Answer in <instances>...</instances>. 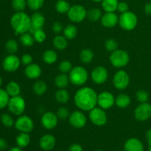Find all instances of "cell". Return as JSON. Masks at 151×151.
I'll return each mask as SVG.
<instances>
[{
	"mask_svg": "<svg viewBox=\"0 0 151 151\" xmlns=\"http://www.w3.org/2000/svg\"><path fill=\"white\" fill-rule=\"evenodd\" d=\"M1 121L2 125L4 126L7 127V128H11L12 126L15 125V122L13 120V117L10 115L7 114H3L1 115Z\"/></svg>",
	"mask_w": 151,
	"mask_h": 151,
	"instance_id": "obj_42",
	"label": "cell"
},
{
	"mask_svg": "<svg viewBox=\"0 0 151 151\" xmlns=\"http://www.w3.org/2000/svg\"><path fill=\"white\" fill-rule=\"evenodd\" d=\"M125 151H145V147L141 140L137 138H130L124 145Z\"/></svg>",
	"mask_w": 151,
	"mask_h": 151,
	"instance_id": "obj_20",
	"label": "cell"
},
{
	"mask_svg": "<svg viewBox=\"0 0 151 151\" xmlns=\"http://www.w3.org/2000/svg\"><path fill=\"white\" fill-rule=\"evenodd\" d=\"M148 151H151V145H149V148H148Z\"/></svg>",
	"mask_w": 151,
	"mask_h": 151,
	"instance_id": "obj_56",
	"label": "cell"
},
{
	"mask_svg": "<svg viewBox=\"0 0 151 151\" xmlns=\"http://www.w3.org/2000/svg\"><path fill=\"white\" fill-rule=\"evenodd\" d=\"M69 122L73 128L80 129L85 127L87 119L86 115L81 111H75L72 114H70Z\"/></svg>",
	"mask_w": 151,
	"mask_h": 151,
	"instance_id": "obj_15",
	"label": "cell"
},
{
	"mask_svg": "<svg viewBox=\"0 0 151 151\" xmlns=\"http://www.w3.org/2000/svg\"><path fill=\"white\" fill-rule=\"evenodd\" d=\"M56 139L55 137L51 134H44L39 139V146L42 150L49 151L54 148L55 145Z\"/></svg>",
	"mask_w": 151,
	"mask_h": 151,
	"instance_id": "obj_19",
	"label": "cell"
},
{
	"mask_svg": "<svg viewBox=\"0 0 151 151\" xmlns=\"http://www.w3.org/2000/svg\"><path fill=\"white\" fill-rule=\"evenodd\" d=\"M87 10L81 4H75L71 6L67 13L69 20L75 23H81L87 17Z\"/></svg>",
	"mask_w": 151,
	"mask_h": 151,
	"instance_id": "obj_7",
	"label": "cell"
},
{
	"mask_svg": "<svg viewBox=\"0 0 151 151\" xmlns=\"http://www.w3.org/2000/svg\"><path fill=\"white\" fill-rule=\"evenodd\" d=\"M69 91L65 88H59L58 91H56L55 94V98L58 103L60 104H65L69 100Z\"/></svg>",
	"mask_w": 151,
	"mask_h": 151,
	"instance_id": "obj_27",
	"label": "cell"
},
{
	"mask_svg": "<svg viewBox=\"0 0 151 151\" xmlns=\"http://www.w3.org/2000/svg\"><path fill=\"white\" fill-rule=\"evenodd\" d=\"M41 123L45 129L52 130L58 125V117L56 114L52 111H47L41 116Z\"/></svg>",
	"mask_w": 151,
	"mask_h": 151,
	"instance_id": "obj_16",
	"label": "cell"
},
{
	"mask_svg": "<svg viewBox=\"0 0 151 151\" xmlns=\"http://www.w3.org/2000/svg\"><path fill=\"white\" fill-rule=\"evenodd\" d=\"M7 108L13 114L21 116L23 114L26 109V103L24 99L20 95L10 97Z\"/></svg>",
	"mask_w": 151,
	"mask_h": 151,
	"instance_id": "obj_6",
	"label": "cell"
},
{
	"mask_svg": "<svg viewBox=\"0 0 151 151\" xmlns=\"http://www.w3.org/2000/svg\"><path fill=\"white\" fill-rule=\"evenodd\" d=\"M52 29L53 32L55 33H60L61 31L63 30V26L61 22H55L52 25Z\"/></svg>",
	"mask_w": 151,
	"mask_h": 151,
	"instance_id": "obj_48",
	"label": "cell"
},
{
	"mask_svg": "<svg viewBox=\"0 0 151 151\" xmlns=\"http://www.w3.org/2000/svg\"><path fill=\"white\" fill-rule=\"evenodd\" d=\"M134 116L139 122H144L151 117V105L148 103H140L134 110Z\"/></svg>",
	"mask_w": 151,
	"mask_h": 151,
	"instance_id": "obj_12",
	"label": "cell"
},
{
	"mask_svg": "<svg viewBox=\"0 0 151 151\" xmlns=\"http://www.w3.org/2000/svg\"><path fill=\"white\" fill-rule=\"evenodd\" d=\"M95 151H104V150H95Z\"/></svg>",
	"mask_w": 151,
	"mask_h": 151,
	"instance_id": "obj_57",
	"label": "cell"
},
{
	"mask_svg": "<svg viewBox=\"0 0 151 151\" xmlns=\"http://www.w3.org/2000/svg\"><path fill=\"white\" fill-rule=\"evenodd\" d=\"M138 24V18L137 15L131 11H127L121 13L119 16V24L124 30L131 31L136 28Z\"/></svg>",
	"mask_w": 151,
	"mask_h": 151,
	"instance_id": "obj_4",
	"label": "cell"
},
{
	"mask_svg": "<svg viewBox=\"0 0 151 151\" xmlns=\"http://www.w3.org/2000/svg\"><path fill=\"white\" fill-rule=\"evenodd\" d=\"M63 35L67 38V40H72L77 36L78 29L74 24H68L63 28Z\"/></svg>",
	"mask_w": 151,
	"mask_h": 151,
	"instance_id": "obj_33",
	"label": "cell"
},
{
	"mask_svg": "<svg viewBox=\"0 0 151 151\" xmlns=\"http://www.w3.org/2000/svg\"><path fill=\"white\" fill-rule=\"evenodd\" d=\"M97 92L90 87L79 88L74 96L75 104L81 111H89L97 105Z\"/></svg>",
	"mask_w": 151,
	"mask_h": 151,
	"instance_id": "obj_1",
	"label": "cell"
},
{
	"mask_svg": "<svg viewBox=\"0 0 151 151\" xmlns=\"http://www.w3.org/2000/svg\"><path fill=\"white\" fill-rule=\"evenodd\" d=\"M20 42L24 47H30L35 43V40H34L33 35L32 34H31L30 32H27L24 33H22L20 35Z\"/></svg>",
	"mask_w": 151,
	"mask_h": 151,
	"instance_id": "obj_32",
	"label": "cell"
},
{
	"mask_svg": "<svg viewBox=\"0 0 151 151\" xmlns=\"http://www.w3.org/2000/svg\"><path fill=\"white\" fill-rule=\"evenodd\" d=\"M69 80L70 83L75 86H81L87 82L88 78V74L86 69L81 66L72 68L69 72Z\"/></svg>",
	"mask_w": 151,
	"mask_h": 151,
	"instance_id": "obj_3",
	"label": "cell"
},
{
	"mask_svg": "<svg viewBox=\"0 0 151 151\" xmlns=\"http://www.w3.org/2000/svg\"><path fill=\"white\" fill-rule=\"evenodd\" d=\"M115 104V97L109 91H102L97 97V105L104 110L111 109Z\"/></svg>",
	"mask_w": 151,
	"mask_h": 151,
	"instance_id": "obj_14",
	"label": "cell"
},
{
	"mask_svg": "<svg viewBox=\"0 0 151 151\" xmlns=\"http://www.w3.org/2000/svg\"><path fill=\"white\" fill-rule=\"evenodd\" d=\"M7 148V142L4 139L0 138V150H5Z\"/></svg>",
	"mask_w": 151,
	"mask_h": 151,
	"instance_id": "obj_50",
	"label": "cell"
},
{
	"mask_svg": "<svg viewBox=\"0 0 151 151\" xmlns=\"http://www.w3.org/2000/svg\"><path fill=\"white\" fill-rule=\"evenodd\" d=\"M91 78L94 83L101 85L107 81L109 78V72L104 66H98L91 71Z\"/></svg>",
	"mask_w": 151,
	"mask_h": 151,
	"instance_id": "obj_13",
	"label": "cell"
},
{
	"mask_svg": "<svg viewBox=\"0 0 151 151\" xmlns=\"http://www.w3.org/2000/svg\"><path fill=\"white\" fill-rule=\"evenodd\" d=\"M45 0H27V6L30 10L37 11L41 8Z\"/></svg>",
	"mask_w": 151,
	"mask_h": 151,
	"instance_id": "obj_39",
	"label": "cell"
},
{
	"mask_svg": "<svg viewBox=\"0 0 151 151\" xmlns=\"http://www.w3.org/2000/svg\"><path fill=\"white\" fill-rule=\"evenodd\" d=\"M105 48L110 52H113L118 49V43L114 38H109L105 42Z\"/></svg>",
	"mask_w": 151,
	"mask_h": 151,
	"instance_id": "obj_40",
	"label": "cell"
},
{
	"mask_svg": "<svg viewBox=\"0 0 151 151\" xmlns=\"http://www.w3.org/2000/svg\"><path fill=\"white\" fill-rule=\"evenodd\" d=\"M15 128L20 132L30 133L34 129V122L29 116L21 115L15 122Z\"/></svg>",
	"mask_w": 151,
	"mask_h": 151,
	"instance_id": "obj_10",
	"label": "cell"
},
{
	"mask_svg": "<svg viewBox=\"0 0 151 151\" xmlns=\"http://www.w3.org/2000/svg\"><path fill=\"white\" fill-rule=\"evenodd\" d=\"M70 83L69 77L66 74L60 73L55 78V84L58 88H65Z\"/></svg>",
	"mask_w": 151,
	"mask_h": 151,
	"instance_id": "obj_23",
	"label": "cell"
},
{
	"mask_svg": "<svg viewBox=\"0 0 151 151\" xmlns=\"http://www.w3.org/2000/svg\"><path fill=\"white\" fill-rule=\"evenodd\" d=\"M111 63L116 68H123L128 64L130 61L129 54L122 50H116L111 53L109 57Z\"/></svg>",
	"mask_w": 151,
	"mask_h": 151,
	"instance_id": "obj_5",
	"label": "cell"
},
{
	"mask_svg": "<svg viewBox=\"0 0 151 151\" xmlns=\"http://www.w3.org/2000/svg\"><path fill=\"white\" fill-rule=\"evenodd\" d=\"M69 151H83V149L81 145L75 143L71 145L70 147H69Z\"/></svg>",
	"mask_w": 151,
	"mask_h": 151,
	"instance_id": "obj_49",
	"label": "cell"
},
{
	"mask_svg": "<svg viewBox=\"0 0 151 151\" xmlns=\"http://www.w3.org/2000/svg\"><path fill=\"white\" fill-rule=\"evenodd\" d=\"M102 12L99 8H91L87 12V17L91 22H96L102 18Z\"/></svg>",
	"mask_w": 151,
	"mask_h": 151,
	"instance_id": "obj_35",
	"label": "cell"
},
{
	"mask_svg": "<svg viewBox=\"0 0 151 151\" xmlns=\"http://www.w3.org/2000/svg\"><path fill=\"white\" fill-rule=\"evenodd\" d=\"M6 50L10 54H15L18 51L19 49V44L17 41L14 39H10L6 42L5 44Z\"/></svg>",
	"mask_w": 151,
	"mask_h": 151,
	"instance_id": "obj_38",
	"label": "cell"
},
{
	"mask_svg": "<svg viewBox=\"0 0 151 151\" xmlns=\"http://www.w3.org/2000/svg\"><path fill=\"white\" fill-rule=\"evenodd\" d=\"M21 63L25 66H28L32 63V57L29 54H24L21 58Z\"/></svg>",
	"mask_w": 151,
	"mask_h": 151,
	"instance_id": "obj_46",
	"label": "cell"
},
{
	"mask_svg": "<svg viewBox=\"0 0 151 151\" xmlns=\"http://www.w3.org/2000/svg\"><path fill=\"white\" fill-rule=\"evenodd\" d=\"M118 4V0H103L102 1V7L107 13H115L117 10Z\"/></svg>",
	"mask_w": 151,
	"mask_h": 151,
	"instance_id": "obj_28",
	"label": "cell"
},
{
	"mask_svg": "<svg viewBox=\"0 0 151 151\" xmlns=\"http://www.w3.org/2000/svg\"><path fill=\"white\" fill-rule=\"evenodd\" d=\"M10 100V96L6 90L0 88V110L7 107Z\"/></svg>",
	"mask_w": 151,
	"mask_h": 151,
	"instance_id": "obj_37",
	"label": "cell"
},
{
	"mask_svg": "<svg viewBox=\"0 0 151 151\" xmlns=\"http://www.w3.org/2000/svg\"><path fill=\"white\" fill-rule=\"evenodd\" d=\"M6 91L9 94L10 97H16L19 96L21 92V87L15 81H10L6 86Z\"/></svg>",
	"mask_w": 151,
	"mask_h": 151,
	"instance_id": "obj_30",
	"label": "cell"
},
{
	"mask_svg": "<svg viewBox=\"0 0 151 151\" xmlns=\"http://www.w3.org/2000/svg\"><path fill=\"white\" fill-rule=\"evenodd\" d=\"M12 7L16 12L24 11L27 6V0H12Z\"/></svg>",
	"mask_w": 151,
	"mask_h": 151,
	"instance_id": "obj_36",
	"label": "cell"
},
{
	"mask_svg": "<svg viewBox=\"0 0 151 151\" xmlns=\"http://www.w3.org/2000/svg\"><path fill=\"white\" fill-rule=\"evenodd\" d=\"M128 10H129V6H128V3H126L125 1H120V2H119L117 7V10L119 13H125V12L128 11Z\"/></svg>",
	"mask_w": 151,
	"mask_h": 151,
	"instance_id": "obj_47",
	"label": "cell"
},
{
	"mask_svg": "<svg viewBox=\"0 0 151 151\" xmlns=\"http://www.w3.org/2000/svg\"><path fill=\"white\" fill-rule=\"evenodd\" d=\"M31 20V27L29 29V32L31 34L33 33L37 29H42L44 27V23H45V18L44 16L40 12H35L32 13V16H30Z\"/></svg>",
	"mask_w": 151,
	"mask_h": 151,
	"instance_id": "obj_17",
	"label": "cell"
},
{
	"mask_svg": "<svg viewBox=\"0 0 151 151\" xmlns=\"http://www.w3.org/2000/svg\"><path fill=\"white\" fill-rule=\"evenodd\" d=\"M53 46L58 50H63L67 47L68 41L67 38L64 35H56L52 41Z\"/></svg>",
	"mask_w": 151,
	"mask_h": 151,
	"instance_id": "obj_26",
	"label": "cell"
},
{
	"mask_svg": "<svg viewBox=\"0 0 151 151\" xmlns=\"http://www.w3.org/2000/svg\"><path fill=\"white\" fill-rule=\"evenodd\" d=\"M88 117L91 123L96 126H103L107 123V114L104 109L100 107H95L89 111Z\"/></svg>",
	"mask_w": 151,
	"mask_h": 151,
	"instance_id": "obj_8",
	"label": "cell"
},
{
	"mask_svg": "<svg viewBox=\"0 0 151 151\" xmlns=\"http://www.w3.org/2000/svg\"><path fill=\"white\" fill-rule=\"evenodd\" d=\"M10 25L16 35L29 32L31 27L30 16L24 11L16 12L10 19Z\"/></svg>",
	"mask_w": 151,
	"mask_h": 151,
	"instance_id": "obj_2",
	"label": "cell"
},
{
	"mask_svg": "<svg viewBox=\"0 0 151 151\" xmlns=\"http://www.w3.org/2000/svg\"><path fill=\"white\" fill-rule=\"evenodd\" d=\"M16 143L21 148L27 147L30 143V137L28 133L21 132L16 138Z\"/></svg>",
	"mask_w": 151,
	"mask_h": 151,
	"instance_id": "obj_24",
	"label": "cell"
},
{
	"mask_svg": "<svg viewBox=\"0 0 151 151\" xmlns=\"http://www.w3.org/2000/svg\"><path fill=\"white\" fill-rule=\"evenodd\" d=\"M144 11L146 14L151 15V2H148L145 5Z\"/></svg>",
	"mask_w": 151,
	"mask_h": 151,
	"instance_id": "obj_51",
	"label": "cell"
},
{
	"mask_svg": "<svg viewBox=\"0 0 151 151\" xmlns=\"http://www.w3.org/2000/svg\"><path fill=\"white\" fill-rule=\"evenodd\" d=\"M137 100L141 103H147V100H149V94L145 90H139L137 91L136 94Z\"/></svg>",
	"mask_w": 151,
	"mask_h": 151,
	"instance_id": "obj_44",
	"label": "cell"
},
{
	"mask_svg": "<svg viewBox=\"0 0 151 151\" xmlns=\"http://www.w3.org/2000/svg\"><path fill=\"white\" fill-rule=\"evenodd\" d=\"M47 90V85L44 81H38L32 86V91L35 94L38 96H41L45 94Z\"/></svg>",
	"mask_w": 151,
	"mask_h": 151,
	"instance_id": "obj_31",
	"label": "cell"
},
{
	"mask_svg": "<svg viewBox=\"0 0 151 151\" xmlns=\"http://www.w3.org/2000/svg\"><path fill=\"white\" fill-rule=\"evenodd\" d=\"M41 72H42V70H41V66L35 63H32L27 66L24 69V74L27 78L32 80L39 78L41 75Z\"/></svg>",
	"mask_w": 151,
	"mask_h": 151,
	"instance_id": "obj_21",
	"label": "cell"
},
{
	"mask_svg": "<svg viewBox=\"0 0 151 151\" xmlns=\"http://www.w3.org/2000/svg\"><path fill=\"white\" fill-rule=\"evenodd\" d=\"M58 69L61 73H69L72 69V63H71L70 61H69V60H63V61L60 62V64H59Z\"/></svg>",
	"mask_w": 151,
	"mask_h": 151,
	"instance_id": "obj_43",
	"label": "cell"
},
{
	"mask_svg": "<svg viewBox=\"0 0 151 151\" xmlns=\"http://www.w3.org/2000/svg\"><path fill=\"white\" fill-rule=\"evenodd\" d=\"M56 115L58 117V119H66L69 117L70 116V113H69V110L66 107H60L57 110L56 112Z\"/></svg>",
	"mask_w": 151,
	"mask_h": 151,
	"instance_id": "obj_45",
	"label": "cell"
},
{
	"mask_svg": "<svg viewBox=\"0 0 151 151\" xmlns=\"http://www.w3.org/2000/svg\"><path fill=\"white\" fill-rule=\"evenodd\" d=\"M9 151H23L21 147H19V146H16V147H13L12 148H10Z\"/></svg>",
	"mask_w": 151,
	"mask_h": 151,
	"instance_id": "obj_53",
	"label": "cell"
},
{
	"mask_svg": "<svg viewBox=\"0 0 151 151\" xmlns=\"http://www.w3.org/2000/svg\"><path fill=\"white\" fill-rule=\"evenodd\" d=\"M101 24L106 28H113L119 24V16L115 13H107L102 16Z\"/></svg>",
	"mask_w": 151,
	"mask_h": 151,
	"instance_id": "obj_18",
	"label": "cell"
},
{
	"mask_svg": "<svg viewBox=\"0 0 151 151\" xmlns=\"http://www.w3.org/2000/svg\"><path fill=\"white\" fill-rule=\"evenodd\" d=\"M55 7V10L58 13L64 14V13H68V11L70 9L71 5L66 0H58V1H56Z\"/></svg>",
	"mask_w": 151,
	"mask_h": 151,
	"instance_id": "obj_34",
	"label": "cell"
},
{
	"mask_svg": "<svg viewBox=\"0 0 151 151\" xmlns=\"http://www.w3.org/2000/svg\"><path fill=\"white\" fill-rule=\"evenodd\" d=\"M91 1H94V2H102L103 0H91Z\"/></svg>",
	"mask_w": 151,
	"mask_h": 151,
	"instance_id": "obj_54",
	"label": "cell"
},
{
	"mask_svg": "<svg viewBox=\"0 0 151 151\" xmlns=\"http://www.w3.org/2000/svg\"><path fill=\"white\" fill-rule=\"evenodd\" d=\"M116 151H121V150H116Z\"/></svg>",
	"mask_w": 151,
	"mask_h": 151,
	"instance_id": "obj_58",
	"label": "cell"
},
{
	"mask_svg": "<svg viewBox=\"0 0 151 151\" xmlns=\"http://www.w3.org/2000/svg\"><path fill=\"white\" fill-rule=\"evenodd\" d=\"M130 83V76L125 70H119L114 74L113 78L114 86L119 90L128 88Z\"/></svg>",
	"mask_w": 151,
	"mask_h": 151,
	"instance_id": "obj_9",
	"label": "cell"
},
{
	"mask_svg": "<svg viewBox=\"0 0 151 151\" xmlns=\"http://www.w3.org/2000/svg\"><path fill=\"white\" fill-rule=\"evenodd\" d=\"M21 59L14 54H10L6 56L2 61V67L4 71L8 72H14L19 68Z\"/></svg>",
	"mask_w": 151,
	"mask_h": 151,
	"instance_id": "obj_11",
	"label": "cell"
},
{
	"mask_svg": "<svg viewBox=\"0 0 151 151\" xmlns=\"http://www.w3.org/2000/svg\"><path fill=\"white\" fill-rule=\"evenodd\" d=\"M94 52L90 49H83L80 53V60L84 64H88L94 59Z\"/></svg>",
	"mask_w": 151,
	"mask_h": 151,
	"instance_id": "obj_29",
	"label": "cell"
},
{
	"mask_svg": "<svg viewBox=\"0 0 151 151\" xmlns=\"http://www.w3.org/2000/svg\"><path fill=\"white\" fill-rule=\"evenodd\" d=\"M131 103V97L126 94H119L115 98V104L120 109H125V108L128 107Z\"/></svg>",
	"mask_w": 151,
	"mask_h": 151,
	"instance_id": "obj_22",
	"label": "cell"
},
{
	"mask_svg": "<svg viewBox=\"0 0 151 151\" xmlns=\"http://www.w3.org/2000/svg\"><path fill=\"white\" fill-rule=\"evenodd\" d=\"M146 139L149 145H151V129H149L146 133Z\"/></svg>",
	"mask_w": 151,
	"mask_h": 151,
	"instance_id": "obj_52",
	"label": "cell"
},
{
	"mask_svg": "<svg viewBox=\"0 0 151 151\" xmlns=\"http://www.w3.org/2000/svg\"><path fill=\"white\" fill-rule=\"evenodd\" d=\"M1 84H2V78H1V76H0V87H1Z\"/></svg>",
	"mask_w": 151,
	"mask_h": 151,
	"instance_id": "obj_55",
	"label": "cell"
},
{
	"mask_svg": "<svg viewBox=\"0 0 151 151\" xmlns=\"http://www.w3.org/2000/svg\"><path fill=\"white\" fill-rule=\"evenodd\" d=\"M43 60L48 65L53 64L58 60V54L55 51L52 50H47L44 51L42 55Z\"/></svg>",
	"mask_w": 151,
	"mask_h": 151,
	"instance_id": "obj_25",
	"label": "cell"
},
{
	"mask_svg": "<svg viewBox=\"0 0 151 151\" xmlns=\"http://www.w3.org/2000/svg\"><path fill=\"white\" fill-rule=\"evenodd\" d=\"M32 35H33L34 40H35V42L37 43L44 42L46 38H47V35H46L45 32H44L42 29L35 30V32L32 33Z\"/></svg>",
	"mask_w": 151,
	"mask_h": 151,
	"instance_id": "obj_41",
	"label": "cell"
}]
</instances>
